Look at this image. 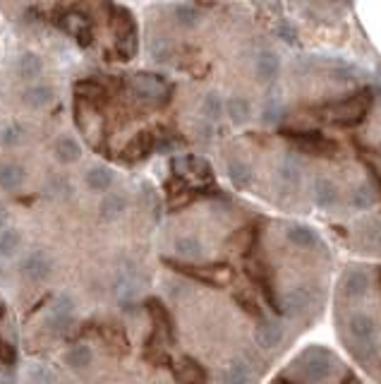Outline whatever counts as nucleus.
Returning <instances> with one entry per match:
<instances>
[{"mask_svg":"<svg viewBox=\"0 0 381 384\" xmlns=\"http://www.w3.org/2000/svg\"><path fill=\"white\" fill-rule=\"evenodd\" d=\"M73 315H75V300L68 293L58 295L49 312V329L58 336L68 334L70 327H73Z\"/></svg>","mask_w":381,"mask_h":384,"instance_id":"1","label":"nucleus"},{"mask_svg":"<svg viewBox=\"0 0 381 384\" xmlns=\"http://www.w3.org/2000/svg\"><path fill=\"white\" fill-rule=\"evenodd\" d=\"M115 298L125 312H132L142 298V276L135 271H123L115 283Z\"/></svg>","mask_w":381,"mask_h":384,"instance_id":"2","label":"nucleus"},{"mask_svg":"<svg viewBox=\"0 0 381 384\" xmlns=\"http://www.w3.org/2000/svg\"><path fill=\"white\" fill-rule=\"evenodd\" d=\"M22 274L34 283H44L53 274V259L46 250H32L22 259Z\"/></svg>","mask_w":381,"mask_h":384,"instance_id":"3","label":"nucleus"},{"mask_svg":"<svg viewBox=\"0 0 381 384\" xmlns=\"http://www.w3.org/2000/svg\"><path fill=\"white\" fill-rule=\"evenodd\" d=\"M130 89L139 99H144V101H154V99H161L165 94V82L161 80V75L137 73L132 80H130Z\"/></svg>","mask_w":381,"mask_h":384,"instance_id":"4","label":"nucleus"},{"mask_svg":"<svg viewBox=\"0 0 381 384\" xmlns=\"http://www.w3.org/2000/svg\"><path fill=\"white\" fill-rule=\"evenodd\" d=\"M27 180V171L25 166L15 161H8V163H0V190L5 192H17Z\"/></svg>","mask_w":381,"mask_h":384,"instance_id":"5","label":"nucleus"},{"mask_svg":"<svg viewBox=\"0 0 381 384\" xmlns=\"http://www.w3.org/2000/svg\"><path fill=\"white\" fill-rule=\"evenodd\" d=\"M254 341H257L259 348H276L283 341V327L273 320H261L257 332H254Z\"/></svg>","mask_w":381,"mask_h":384,"instance_id":"6","label":"nucleus"},{"mask_svg":"<svg viewBox=\"0 0 381 384\" xmlns=\"http://www.w3.org/2000/svg\"><path fill=\"white\" fill-rule=\"evenodd\" d=\"M53 154H56V159L61 163H77L82 159V144L77 142L73 135H63V137L56 140V144H53Z\"/></svg>","mask_w":381,"mask_h":384,"instance_id":"7","label":"nucleus"},{"mask_svg":"<svg viewBox=\"0 0 381 384\" xmlns=\"http://www.w3.org/2000/svg\"><path fill=\"white\" fill-rule=\"evenodd\" d=\"M61 27L68 34H73L75 39H80V44H89L92 41V27H89V20L80 13H70L61 20Z\"/></svg>","mask_w":381,"mask_h":384,"instance_id":"8","label":"nucleus"},{"mask_svg":"<svg viewBox=\"0 0 381 384\" xmlns=\"http://www.w3.org/2000/svg\"><path fill=\"white\" fill-rule=\"evenodd\" d=\"M312 197L321 209H331L333 204L338 202V187L336 182L329 178H317L312 185Z\"/></svg>","mask_w":381,"mask_h":384,"instance_id":"9","label":"nucleus"},{"mask_svg":"<svg viewBox=\"0 0 381 384\" xmlns=\"http://www.w3.org/2000/svg\"><path fill=\"white\" fill-rule=\"evenodd\" d=\"M101 216L108 218V221H115L120 218L125 211H127V194L125 192H108L104 199H101Z\"/></svg>","mask_w":381,"mask_h":384,"instance_id":"10","label":"nucleus"},{"mask_svg":"<svg viewBox=\"0 0 381 384\" xmlns=\"http://www.w3.org/2000/svg\"><path fill=\"white\" fill-rule=\"evenodd\" d=\"M175 380L180 384H204L206 382V372L194 363L192 358H185L175 365Z\"/></svg>","mask_w":381,"mask_h":384,"instance_id":"11","label":"nucleus"},{"mask_svg":"<svg viewBox=\"0 0 381 384\" xmlns=\"http://www.w3.org/2000/svg\"><path fill=\"white\" fill-rule=\"evenodd\" d=\"M278 182L285 190L297 187V182H300V161H297L295 154H285L281 166H278Z\"/></svg>","mask_w":381,"mask_h":384,"instance_id":"12","label":"nucleus"},{"mask_svg":"<svg viewBox=\"0 0 381 384\" xmlns=\"http://www.w3.org/2000/svg\"><path fill=\"white\" fill-rule=\"evenodd\" d=\"M22 99H25V104L29 109H46V106L53 104V99H56V92L51 89L49 85H32L27 87L25 94H22Z\"/></svg>","mask_w":381,"mask_h":384,"instance_id":"13","label":"nucleus"},{"mask_svg":"<svg viewBox=\"0 0 381 384\" xmlns=\"http://www.w3.org/2000/svg\"><path fill=\"white\" fill-rule=\"evenodd\" d=\"M15 70H17V75H20L22 80L32 82V80H37L41 73H44V61H41L37 53H22V56L15 61Z\"/></svg>","mask_w":381,"mask_h":384,"instance_id":"14","label":"nucleus"},{"mask_svg":"<svg viewBox=\"0 0 381 384\" xmlns=\"http://www.w3.org/2000/svg\"><path fill=\"white\" fill-rule=\"evenodd\" d=\"M278 70H281V61L273 51H261L257 61H254V73L264 82H271L278 75Z\"/></svg>","mask_w":381,"mask_h":384,"instance_id":"15","label":"nucleus"},{"mask_svg":"<svg viewBox=\"0 0 381 384\" xmlns=\"http://www.w3.org/2000/svg\"><path fill=\"white\" fill-rule=\"evenodd\" d=\"M151 149H154L151 132H139L130 140L127 147H125V159H130V161H142V159L151 154Z\"/></svg>","mask_w":381,"mask_h":384,"instance_id":"16","label":"nucleus"},{"mask_svg":"<svg viewBox=\"0 0 381 384\" xmlns=\"http://www.w3.org/2000/svg\"><path fill=\"white\" fill-rule=\"evenodd\" d=\"M85 180H87L89 190L104 192V190H108V187L113 185V180H115V173H113L108 166H92V168L87 171Z\"/></svg>","mask_w":381,"mask_h":384,"instance_id":"17","label":"nucleus"},{"mask_svg":"<svg viewBox=\"0 0 381 384\" xmlns=\"http://www.w3.org/2000/svg\"><path fill=\"white\" fill-rule=\"evenodd\" d=\"M223 384H252V370L245 360H233L221 372Z\"/></svg>","mask_w":381,"mask_h":384,"instance_id":"18","label":"nucleus"},{"mask_svg":"<svg viewBox=\"0 0 381 384\" xmlns=\"http://www.w3.org/2000/svg\"><path fill=\"white\" fill-rule=\"evenodd\" d=\"M22 245V230L5 226L0 230V259H10Z\"/></svg>","mask_w":381,"mask_h":384,"instance_id":"19","label":"nucleus"},{"mask_svg":"<svg viewBox=\"0 0 381 384\" xmlns=\"http://www.w3.org/2000/svg\"><path fill=\"white\" fill-rule=\"evenodd\" d=\"M175 252L177 257L185 259H201L204 257V245L197 235H182V238L175 240Z\"/></svg>","mask_w":381,"mask_h":384,"instance_id":"20","label":"nucleus"},{"mask_svg":"<svg viewBox=\"0 0 381 384\" xmlns=\"http://www.w3.org/2000/svg\"><path fill=\"white\" fill-rule=\"evenodd\" d=\"M146 312L154 317V322H156L158 332L163 329V332L168 334V339H173V320H170L168 312H165L163 303H161L158 298H149V300H146Z\"/></svg>","mask_w":381,"mask_h":384,"instance_id":"21","label":"nucleus"},{"mask_svg":"<svg viewBox=\"0 0 381 384\" xmlns=\"http://www.w3.org/2000/svg\"><path fill=\"white\" fill-rule=\"evenodd\" d=\"M92 360H94V353L87 344H77L65 353V363L73 370H87L89 365H92Z\"/></svg>","mask_w":381,"mask_h":384,"instance_id":"22","label":"nucleus"},{"mask_svg":"<svg viewBox=\"0 0 381 384\" xmlns=\"http://www.w3.org/2000/svg\"><path fill=\"white\" fill-rule=\"evenodd\" d=\"M225 113H228V118L233 123H245L249 116H252V106H249V101L245 97H230L228 101H225Z\"/></svg>","mask_w":381,"mask_h":384,"instance_id":"23","label":"nucleus"},{"mask_svg":"<svg viewBox=\"0 0 381 384\" xmlns=\"http://www.w3.org/2000/svg\"><path fill=\"white\" fill-rule=\"evenodd\" d=\"M288 240L293 245H297V247H314L319 243V235L314 233L312 228L309 226H300V223H295V226H290L288 228Z\"/></svg>","mask_w":381,"mask_h":384,"instance_id":"24","label":"nucleus"},{"mask_svg":"<svg viewBox=\"0 0 381 384\" xmlns=\"http://www.w3.org/2000/svg\"><path fill=\"white\" fill-rule=\"evenodd\" d=\"M225 171H228V178H230V182H233L235 187H247L249 180H252L249 166H247L245 161H240V159H230L228 166H225Z\"/></svg>","mask_w":381,"mask_h":384,"instance_id":"25","label":"nucleus"},{"mask_svg":"<svg viewBox=\"0 0 381 384\" xmlns=\"http://www.w3.org/2000/svg\"><path fill=\"white\" fill-rule=\"evenodd\" d=\"M173 15H175L177 25L185 27V29L197 27L199 20H201V13L194 8V5H175V8H173Z\"/></svg>","mask_w":381,"mask_h":384,"instance_id":"26","label":"nucleus"},{"mask_svg":"<svg viewBox=\"0 0 381 384\" xmlns=\"http://www.w3.org/2000/svg\"><path fill=\"white\" fill-rule=\"evenodd\" d=\"M25 137H27V130L22 123H10V125L0 130V144L3 147H17L25 142Z\"/></svg>","mask_w":381,"mask_h":384,"instance_id":"27","label":"nucleus"},{"mask_svg":"<svg viewBox=\"0 0 381 384\" xmlns=\"http://www.w3.org/2000/svg\"><path fill=\"white\" fill-rule=\"evenodd\" d=\"M149 56H151V61H154V63H158V65L168 63V61H170V56H173V49H170L168 39L154 37L151 41H149Z\"/></svg>","mask_w":381,"mask_h":384,"instance_id":"28","label":"nucleus"},{"mask_svg":"<svg viewBox=\"0 0 381 384\" xmlns=\"http://www.w3.org/2000/svg\"><path fill=\"white\" fill-rule=\"evenodd\" d=\"M201 113H204L206 120H218V118L223 116V101L216 92L204 97V101H201Z\"/></svg>","mask_w":381,"mask_h":384,"instance_id":"29","label":"nucleus"},{"mask_svg":"<svg viewBox=\"0 0 381 384\" xmlns=\"http://www.w3.org/2000/svg\"><path fill=\"white\" fill-rule=\"evenodd\" d=\"M77 94H80V97H85V99H101L106 92H104V87H101L99 82L82 80V82H77Z\"/></svg>","mask_w":381,"mask_h":384,"instance_id":"30","label":"nucleus"},{"mask_svg":"<svg viewBox=\"0 0 381 384\" xmlns=\"http://www.w3.org/2000/svg\"><path fill=\"white\" fill-rule=\"evenodd\" d=\"M29 380L34 384H56V377H53L51 370H46L44 365H34L32 370H29Z\"/></svg>","mask_w":381,"mask_h":384,"instance_id":"31","label":"nucleus"},{"mask_svg":"<svg viewBox=\"0 0 381 384\" xmlns=\"http://www.w3.org/2000/svg\"><path fill=\"white\" fill-rule=\"evenodd\" d=\"M49 190L53 194H61V197H68V194H73V185H70L68 180L63 178V175H56V178L49 180Z\"/></svg>","mask_w":381,"mask_h":384,"instance_id":"32","label":"nucleus"},{"mask_svg":"<svg viewBox=\"0 0 381 384\" xmlns=\"http://www.w3.org/2000/svg\"><path fill=\"white\" fill-rule=\"evenodd\" d=\"M0 360H5V363H13V360H15V351H13V346H8L3 339H0Z\"/></svg>","mask_w":381,"mask_h":384,"instance_id":"33","label":"nucleus"},{"mask_svg":"<svg viewBox=\"0 0 381 384\" xmlns=\"http://www.w3.org/2000/svg\"><path fill=\"white\" fill-rule=\"evenodd\" d=\"M5 226H8V206L0 204V230H3Z\"/></svg>","mask_w":381,"mask_h":384,"instance_id":"34","label":"nucleus"}]
</instances>
